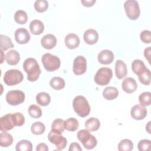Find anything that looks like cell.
<instances>
[{
	"label": "cell",
	"instance_id": "44",
	"mask_svg": "<svg viewBox=\"0 0 151 151\" xmlns=\"http://www.w3.org/2000/svg\"><path fill=\"white\" fill-rule=\"evenodd\" d=\"M81 2L83 4V5L87 7H90L93 5V4L96 2L95 0H81Z\"/></svg>",
	"mask_w": 151,
	"mask_h": 151
},
{
	"label": "cell",
	"instance_id": "22",
	"mask_svg": "<svg viewBox=\"0 0 151 151\" xmlns=\"http://www.w3.org/2000/svg\"><path fill=\"white\" fill-rule=\"evenodd\" d=\"M119 95V90L117 88L109 86L104 88L103 91V97L107 100H112L117 97Z\"/></svg>",
	"mask_w": 151,
	"mask_h": 151
},
{
	"label": "cell",
	"instance_id": "18",
	"mask_svg": "<svg viewBox=\"0 0 151 151\" xmlns=\"http://www.w3.org/2000/svg\"><path fill=\"white\" fill-rule=\"evenodd\" d=\"M83 39L85 42L87 44L93 45L97 42L99 34L96 30L93 29H88L84 32Z\"/></svg>",
	"mask_w": 151,
	"mask_h": 151
},
{
	"label": "cell",
	"instance_id": "25",
	"mask_svg": "<svg viewBox=\"0 0 151 151\" xmlns=\"http://www.w3.org/2000/svg\"><path fill=\"white\" fill-rule=\"evenodd\" d=\"M78 126L79 124L78 120L74 117L68 118L64 122V129L70 132H74L77 130L78 128Z\"/></svg>",
	"mask_w": 151,
	"mask_h": 151
},
{
	"label": "cell",
	"instance_id": "37",
	"mask_svg": "<svg viewBox=\"0 0 151 151\" xmlns=\"http://www.w3.org/2000/svg\"><path fill=\"white\" fill-rule=\"evenodd\" d=\"M139 101L142 106H150L151 103V93L149 91L142 93L139 97Z\"/></svg>",
	"mask_w": 151,
	"mask_h": 151
},
{
	"label": "cell",
	"instance_id": "23",
	"mask_svg": "<svg viewBox=\"0 0 151 151\" xmlns=\"http://www.w3.org/2000/svg\"><path fill=\"white\" fill-rule=\"evenodd\" d=\"M100 126V121L96 117H90L85 122V127L88 131H96L99 129Z\"/></svg>",
	"mask_w": 151,
	"mask_h": 151
},
{
	"label": "cell",
	"instance_id": "3",
	"mask_svg": "<svg viewBox=\"0 0 151 151\" xmlns=\"http://www.w3.org/2000/svg\"><path fill=\"white\" fill-rule=\"evenodd\" d=\"M77 138L87 149H92L97 144L96 138L90 134L88 130L82 129L78 132Z\"/></svg>",
	"mask_w": 151,
	"mask_h": 151
},
{
	"label": "cell",
	"instance_id": "35",
	"mask_svg": "<svg viewBox=\"0 0 151 151\" xmlns=\"http://www.w3.org/2000/svg\"><path fill=\"white\" fill-rule=\"evenodd\" d=\"M45 130V125L40 122H36L34 123L31 127V132L36 135H40L42 134L44 132Z\"/></svg>",
	"mask_w": 151,
	"mask_h": 151
},
{
	"label": "cell",
	"instance_id": "41",
	"mask_svg": "<svg viewBox=\"0 0 151 151\" xmlns=\"http://www.w3.org/2000/svg\"><path fill=\"white\" fill-rule=\"evenodd\" d=\"M141 41L146 44H149L151 42V32L149 30H144L140 34Z\"/></svg>",
	"mask_w": 151,
	"mask_h": 151
},
{
	"label": "cell",
	"instance_id": "40",
	"mask_svg": "<svg viewBox=\"0 0 151 151\" xmlns=\"http://www.w3.org/2000/svg\"><path fill=\"white\" fill-rule=\"evenodd\" d=\"M12 116L15 126H21L24 124L25 122V118L21 113L17 112L12 114Z\"/></svg>",
	"mask_w": 151,
	"mask_h": 151
},
{
	"label": "cell",
	"instance_id": "7",
	"mask_svg": "<svg viewBox=\"0 0 151 151\" xmlns=\"http://www.w3.org/2000/svg\"><path fill=\"white\" fill-rule=\"evenodd\" d=\"M124 8L127 17L132 20L137 19L140 14V10L137 1L134 0L126 1L124 4Z\"/></svg>",
	"mask_w": 151,
	"mask_h": 151
},
{
	"label": "cell",
	"instance_id": "16",
	"mask_svg": "<svg viewBox=\"0 0 151 151\" xmlns=\"http://www.w3.org/2000/svg\"><path fill=\"white\" fill-rule=\"evenodd\" d=\"M80 42V41L79 37L75 34H68L65 37V44L69 49L73 50L77 48Z\"/></svg>",
	"mask_w": 151,
	"mask_h": 151
},
{
	"label": "cell",
	"instance_id": "28",
	"mask_svg": "<svg viewBox=\"0 0 151 151\" xmlns=\"http://www.w3.org/2000/svg\"><path fill=\"white\" fill-rule=\"evenodd\" d=\"M14 47L10 38L6 35L1 34L0 35V47L1 50L6 51L9 48H13Z\"/></svg>",
	"mask_w": 151,
	"mask_h": 151
},
{
	"label": "cell",
	"instance_id": "45",
	"mask_svg": "<svg viewBox=\"0 0 151 151\" xmlns=\"http://www.w3.org/2000/svg\"><path fill=\"white\" fill-rule=\"evenodd\" d=\"M144 55H145L146 59H147L148 62L150 63V47H148L147 48H146L145 50Z\"/></svg>",
	"mask_w": 151,
	"mask_h": 151
},
{
	"label": "cell",
	"instance_id": "8",
	"mask_svg": "<svg viewBox=\"0 0 151 151\" xmlns=\"http://www.w3.org/2000/svg\"><path fill=\"white\" fill-rule=\"evenodd\" d=\"M25 100V94L23 91L16 90H11L6 94V101L11 106H17Z\"/></svg>",
	"mask_w": 151,
	"mask_h": 151
},
{
	"label": "cell",
	"instance_id": "20",
	"mask_svg": "<svg viewBox=\"0 0 151 151\" xmlns=\"http://www.w3.org/2000/svg\"><path fill=\"white\" fill-rule=\"evenodd\" d=\"M29 29L32 34L40 35L44 31V25L40 20L34 19L29 24Z\"/></svg>",
	"mask_w": 151,
	"mask_h": 151
},
{
	"label": "cell",
	"instance_id": "14",
	"mask_svg": "<svg viewBox=\"0 0 151 151\" xmlns=\"http://www.w3.org/2000/svg\"><path fill=\"white\" fill-rule=\"evenodd\" d=\"M114 58L113 52L109 50L101 51L97 56L98 61L102 64H109L113 62Z\"/></svg>",
	"mask_w": 151,
	"mask_h": 151
},
{
	"label": "cell",
	"instance_id": "1",
	"mask_svg": "<svg viewBox=\"0 0 151 151\" xmlns=\"http://www.w3.org/2000/svg\"><path fill=\"white\" fill-rule=\"evenodd\" d=\"M23 68L27 74V79L29 81L37 80L41 72L37 60L33 58H28L24 61Z\"/></svg>",
	"mask_w": 151,
	"mask_h": 151
},
{
	"label": "cell",
	"instance_id": "32",
	"mask_svg": "<svg viewBox=\"0 0 151 151\" xmlns=\"http://www.w3.org/2000/svg\"><path fill=\"white\" fill-rule=\"evenodd\" d=\"M14 19L19 24H24L28 19L27 14L23 10H18L15 13Z\"/></svg>",
	"mask_w": 151,
	"mask_h": 151
},
{
	"label": "cell",
	"instance_id": "24",
	"mask_svg": "<svg viewBox=\"0 0 151 151\" xmlns=\"http://www.w3.org/2000/svg\"><path fill=\"white\" fill-rule=\"evenodd\" d=\"M132 68L133 71L136 74L139 76L142 73H143L147 68L146 67L145 63L142 60L136 59L132 62Z\"/></svg>",
	"mask_w": 151,
	"mask_h": 151
},
{
	"label": "cell",
	"instance_id": "31",
	"mask_svg": "<svg viewBox=\"0 0 151 151\" xmlns=\"http://www.w3.org/2000/svg\"><path fill=\"white\" fill-rule=\"evenodd\" d=\"M64 121L61 119H55L51 125V130L55 133L61 134L64 129Z\"/></svg>",
	"mask_w": 151,
	"mask_h": 151
},
{
	"label": "cell",
	"instance_id": "10",
	"mask_svg": "<svg viewBox=\"0 0 151 151\" xmlns=\"http://www.w3.org/2000/svg\"><path fill=\"white\" fill-rule=\"evenodd\" d=\"M87 61L85 57L82 55L76 57L73 61V71L76 75H81L86 71Z\"/></svg>",
	"mask_w": 151,
	"mask_h": 151
},
{
	"label": "cell",
	"instance_id": "43",
	"mask_svg": "<svg viewBox=\"0 0 151 151\" xmlns=\"http://www.w3.org/2000/svg\"><path fill=\"white\" fill-rule=\"evenodd\" d=\"M36 150L37 151H48V147L45 143H41L37 146Z\"/></svg>",
	"mask_w": 151,
	"mask_h": 151
},
{
	"label": "cell",
	"instance_id": "19",
	"mask_svg": "<svg viewBox=\"0 0 151 151\" xmlns=\"http://www.w3.org/2000/svg\"><path fill=\"white\" fill-rule=\"evenodd\" d=\"M115 73L117 78L122 79L125 77L127 74L126 64L123 61L118 60L115 64Z\"/></svg>",
	"mask_w": 151,
	"mask_h": 151
},
{
	"label": "cell",
	"instance_id": "2",
	"mask_svg": "<svg viewBox=\"0 0 151 151\" xmlns=\"http://www.w3.org/2000/svg\"><path fill=\"white\" fill-rule=\"evenodd\" d=\"M73 107L77 115L81 117H86L90 112L88 102L83 96H77L73 99Z\"/></svg>",
	"mask_w": 151,
	"mask_h": 151
},
{
	"label": "cell",
	"instance_id": "17",
	"mask_svg": "<svg viewBox=\"0 0 151 151\" xmlns=\"http://www.w3.org/2000/svg\"><path fill=\"white\" fill-rule=\"evenodd\" d=\"M41 44L43 48L50 50L55 47L57 44V38L52 34H47L41 40Z\"/></svg>",
	"mask_w": 151,
	"mask_h": 151
},
{
	"label": "cell",
	"instance_id": "42",
	"mask_svg": "<svg viewBox=\"0 0 151 151\" xmlns=\"http://www.w3.org/2000/svg\"><path fill=\"white\" fill-rule=\"evenodd\" d=\"M68 150L69 151H81L82 149L78 143L73 142L71 143L69 147Z\"/></svg>",
	"mask_w": 151,
	"mask_h": 151
},
{
	"label": "cell",
	"instance_id": "36",
	"mask_svg": "<svg viewBox=\"0 0 151 151\" xmlns=\"http://www.w3.org/2000/svg\"><path fill=\"white\" fill-rule=\"evenodd\" d=\"M34 8L38 12H43L47 10L48 8V2L46 0H37L34 5Z\"/></svg>",
	"mask_w": 151,
	"mask_h": 151
},
{
	"label": "cell",
	"instance_id": "6",
	"mask_svg": "<svg viewBox=\"0 0 151 151\" xmlns=\"http://www.w3.org/2000/svg\"><path fill=\"white\" fill-rule=\"evenodd\" d=\"M24 78L22 73L18 70L12 69L6 71L4 76V83L9 86L20 83Z\"/></svg>",
	"mask_w": 151,
	"mask_h": 151
},
{
	"label": "cell",
	"instance_id": "39",
	"mask_svg": "<svg viewBox=\"0 0 151 151\" xmlns=\"http://www.w3.org/2000/svg\"><path fill=\"white\" fill-rule=\"evenodd\" d=\"M137 148L140 151H147L151 149V142L148 139H143L137 144Z\"/></svg>",
	"mask_w": 151,
	"mask_h": 151
},
{
	"label": "cell",
	"instance_id": "27",
	"mask_svg": "<svg viewBox=\"0 0 151 151\" xmlns=\"http://www.w3.org/2000/svg\"><path fill=\"white\" fill-rule=\"evenodd\" d=\"M51 101V97L50 95L45 92L39 93L36 96L37 103L42 106H48Z\"/></svg>",
	"mask_w": 151,
	"mask_h": 151
},
{
	"label": "cell",
	"instance_id": "21",
	"mask_svg": "<svg viewBox=\"0 0 151 151\" xmlns=\"http://www.w3.org/2000/svg\"><path fill=\"white\" fill-rule=\"evenodd\" d=\"M6 63L11 65H14L17 64L20 60V55L19 52L14 50H11L7 52L5 55Z\"/></svg>",
	"mask_w": 151,
	"mask_h": 151
},
{
	"label": "cell",
	"instance_id": "13",
	"mask_svg": "<svg viewBox=\"0 0 151 151\" xmlns=\"http://www.w3.org/2000/svg\"><path fill=\"white\" fill-rule=\"evenodd\" d=\"M130 114L132 118L137 120L143 119L147 115V110L141 104L134 105L131 109Z\"/></svg>",
	"mask_w": 151,
	"mask_h": 151
},
{
	"label": "cell",
	"instance_id": "29",
	"mask_svg": "<svg viewBox=\"0 0 151 151\" xmlns=\"http://www.w3.org/2000/svg\"><path fill=\"white\" fill-rule=\"evenodd\" d=\"M50 85L53 89L60 90L65 87V81L61 77H54L51 79Z\"/></svg>",
	"mask_w": 151,
	"mask_h": 151
},
{
	"label": "cell",
	"instance_id": "26",
	"mask_svg": "<svg viewBox=\"0 0 151 151\" xmlns=\"http://www.w3.org/2000/svg\"><path fill=\"white\" fill-rule=\"evenodd\" d=\"M13 137L12 135L6 132H2L0 134V145L3 147H7L12 145Z\"/></svg>",
	"mask_w": 151,
	"mask_h": 151
},
{
	"label": "cell",
	"instance_id": "9",
	"mask_svg": "<svg viewBox=\"0 0 151 151\" xmlns=\"http://www.w3.org/2000/svg\"><path fill=\"white\" fill-rule=\"evenodd\" d=\"M48 140L54 144L58 150H63L67 144V139L61 134H59L51 130L48 134Z\"/></svg>",
	"mask_w": 151,
	"mask_h": 151
},
{
	"label": "cell",
	"instance_id": "33",
	"mask_svg": "<svg viewBox=\"0 0 151 151\" xmlns=\"http://www.w3.org/2000/svg\"><path fill=\"white\" fill-rule=\"evenodd\" d=\"M133 149V143L129 139H123L118 145V150L120 151H130Z\"/></svg>",
	"mask_w": 151,
	"mask_h": 151
},
{
	"label": "cell",
	"instance_id": "30",
	"mask_svg": "<svg viewBox=\"0 0 151 151\" xmlns=\"http://www.w3.org/2000/svg\"><path fill=\"white\" fill-rule=\"evenodd\" d=\"M15 149L17 151H31L32 145L29 140H21L17 143Z\"/></svg>",
	"mask_w": 151,
	"mask_h": 151
},
{
	"label": "cell",
	"instance_id": "4",
	"mask_svg": "<svg viewBox=\"0 0 151 151\" xmlns=\"http://www.w3.org/2000/svg\"><path fill=\"white\" fill-rule=\"evenodd\" d=\"M41 61L44 67L48 71H54L58 69L61 64L60 58L50 53L44 54L41 58Z\"/></svg>",
	"mask_w": 151,
	"mask_h": 151
},
{
	"label": "cell",
	"instance_id": "34",
	"mask_svg": "<svg viewBox=\"0 0 151 151\" xmlns=\"http://www.w3.org/2000/svg\"><path fill=\"white\" fill-rule=\"evenodd\" d=\"M140 82L144 85H149L151 80V74L150 71L147 68L140 74L138 76Z\"/></svg>",
	"mask_w": 151,
	"mask_h": 151
},
{
	"label": "cell",
	"instance_id": "11",
	"mask_svg": "<svg viewBox=\"0 0 151 151\" xmlns=\"http://www.w3.org/2000/svg\"><path fill=\"white\" fill-rule=\"evenodd\" d=\"M12 114L9 113L0 119V129L2 132H6L12 129L15 127Z\"/></svg>",
	"mask_w": 151,
	"mask_h": 151
},
{
	"label": "cell",
	"instance_id": "46",
	"mask_svg": "<svg viewBox=\"0 0 151 151\" xmlns=\"http://www.w3.org/2000/svg\"><path fill=\"white\" fill-rule=\"evenodd\" d=\"M1 63H3V54H4V52H3V51L2 50H1Z\"/></svg>",
	"mask_w": 151,
	"mask_h": 151
},
{
	"label": "cell",
	"instance_id": "15",
	"mask_svg": "<svg viewBox=\"0 0 151 151\" xmlns=\"http://www.w3.org/2000/svg\"><path fill=\"white\" fill-rule=\"evenodd\" d=\"M122 87L124 91L130 94L134 92L136 90L137 84L136 80L133 78L127 77L122 81Z\"/></svg>",
	"mask_w": 151,
	"mask_h": 151
},
{
	"label": "cell",
	"instance_id": "12",
	"mask_svg": "<svg viewBox=\"0 0 151 151\" xmlns=\"http://www.w3.org/2000/svg\"><path fill=\"white\" fill-rule=\"evenodd\" d=\"M15 41L19 44H25L30 40V34L28 30L24 28H18L14 33Z\"/></svg>",
	"mask_w": 151,
	"mask_h": 151
},
{
	"label": "cell",
	"instance_id": "5",
	"mask_svg": "<svg viewBox=\"0 0 151 151\" xmlns=\"http://www.w3.org/2000/svg\"><path fill=\"white\" fill-rule=\"evenodd\" d=\"M112 70L108 67H101L99 68L94 76V81L99 86H106L108 84L112 78Z\"/></svg>",
	"mask_w": 151,
	"mask_h": 151
},
{
	"label": "cell",
	"instance_id": "38",
	"mask_svg": "<svg viewBox=\"0 0 151 151\" xmlns=\"http://www.w3.org/2000/svg\"><path fill=\"white\" fill-rule=\"evenodd\" d=\"M28 113L31 117L34 119L40 118L42 116L41 108L35 104H32L29 107Z\"/></svg>",
	"mask_w": 151,
	"mask_h": 151
}]
</instances>
